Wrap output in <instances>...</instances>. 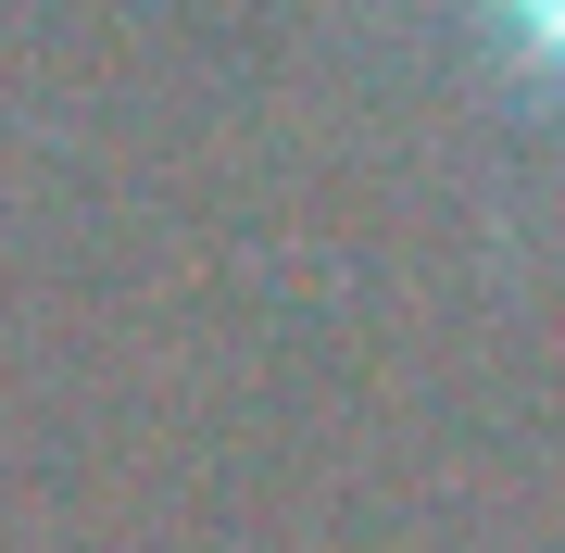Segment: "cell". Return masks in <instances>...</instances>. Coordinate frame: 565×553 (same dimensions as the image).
<instances>
[{"mask_svg":"<svg viewBox=\"0 0 565 553\" xmlns=\"http://www.w3.org/2000/svg\"><path fill=\"white\" fill-rule=\"evenodd\" d=\"M478 13H490V39H503L527 76L565 88V0H478Z\"/></svg>","mask_w":565,"mask_h":553,"instance_id":"1","label":"cell"}]
</instances>
